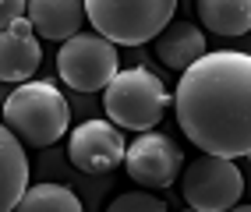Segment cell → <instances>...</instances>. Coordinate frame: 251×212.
Segmentation results:
<instances>
[{"label": "cell", "instance_id": "6da1fadb", "mask_svg": "<svg viewBox=\"0 0 251 212\" xmlns=\"http://www.w3.org/2000/svg\"><path fill=\"white\" fill-rule=\"evenodd\" d=\"M177 124L202 152L244 159L251 156V57L216 50L180 71L174 95Z\"/></svg>", "mask_w": 251, "mask_h": 212}, {"label": "cell", "instance_id": "7a4b0ae2", "mask_svg": "<svg viewBox=\"0 0 251 212\" xmlns=\"http://www.w3.org/2000/svg\"><path fill=\"white\" fill-rule=\"evenodd\" d=\"M4 124L14 131L22 145H36V149H50L57 145L68 131V120H71V106L64 99V92L53 85V81H18L4 106Z\"/></svg>", "mask_w": 251, "mask_h": 212}, {"label": "cell", "instance_id": "3957f363", "mask_svg": "<svg viewBox=\"0 0 251 212\" xmlns=\"http://www.w3.org/2000/svg\"><path fill=\"white\" fill-rule=\"evenodd\" d=\"M170 106L163 78H156L149 68H127L117 71V78L103 89V110L117 127L127 131H149L163 120Z\"/></svg>", "mask_w": 251, "mask_h": 212}, {"label": "cell", "instance_id": "277c9868", "mask_svg": "<svg viewBox=\"0 0 251 212\" xmlns=\"http://www.w3.org/2000/svg\"><path fill=\"white\" fill-rule=\"evenodd\" d=\"M177 0H85V18L99 36L121 46H142L170 25Z\"/></svg>", "mask_w": 251, "mask_h": 212}, {"label": "cell", "instance_id": "5b68a950", "mask_svg": "<svg viewBox=\"0 0 251 212\" xmlns=\"http://www.w3.org/2000/svg\"><path fill=\"white\" fill-rule=\"evenodd\" d=\"M180 198L198 212H226L244 194V173L233 159L202 152L180 170Z\"/></svg>", "mask_w": 251, "mask_h": 212}, {"label": "cell", "instance_id": "8992f818", "mask_svg": "<svg viewBox=\"0 0 251 212\" xmlns=\"http://www.w3.org/2000/svg\"><path fill=\"white\" fill-rule=\"evenodd\" d=\"M121 71L117 46L99 32H75L57 53V74L75 92H99Z\"/></svg>", "mask_w": 251, "mask_h": 212}, {"label": "cell", "instance_id": "52a82bcc", "mask_svg": "<svg viewBox=\"0 0 251 212\" xmlns=\"http://www.w3.org/2000/svg\"><path fill=\"white\" fill-rule=\"evenodd\" d=\"M127 163V177L142 188H170L177 184V177L184 170V152L174 138L166 135H152L145 131L142 138H135L124 152Z\"/></svg>", "mask_w": 251, "mask_h": 212}, {"label": "cell", "instance_id": "ba28073f", "mask_svg": "<svg viewBox=\"0 0 251 212\" xmlns=\"http://www.w3.org/2000/svg\"><path fill=\"white\" fill-rule=\"evenodd\" d=\"M124 135L117 131V124H106V120H85L71 131V141H68V159L81 173H113L117 166L124 163Z\"/></svg>", "mask_w": 251, "mask_h": 212}, {"label": "cell", "instance_id": "9c48e42d", "mask_svg": "<svg viewBox=\"0 0 251 212\" xmlns=\"http://www.w3.org/2000/svg\"><path fill=\"white\" fill-rule=\"evenodd\" d=\"M43 60L36 28L28 18H18L11 28L0 32V81H28Z\"/></svg>", "mask_w": 251, "mask_h": 212}, {"label": "cell", "instance_id": "30bf717a", "mask_svg": "<svg viewBox=\"0 0 251 212\" xmlns=\"http://www.w3.org/2000/svg\"><path fill=\"white\" fill-rule=\"evenodd\" d=\"M25 18L43 39H71L85 25V0H28Z\"/></svg>", "mask_w": 251, "mask_h": 212}, {"label": "cell", "instance_id": "8fae6325", "mask_svg": "<svg viewBox=\"0 0 251 212\" xmlns=\"http://www.w3.org/2000/svg\"><path fill=\"white\" fill-rule=\"evenodd\" d=\"M209 46H205V32L195 28L188 22H170L159 36H156V57L163 68L170 71H188L198 57H205Z\"/></svg>", "mask_w": 251, "mask_h": 212}, {"label": "cell", "instance_id": "7c38bea8", "mask_svg": "<svg viewBox=\"0 0 251 212\" xmlns=\"http://www.w3.org/2000/svg\"><path fill=\"white\" fill-rule=\"evenodd\" d=\"M28 188V156L7 124H0V212L18 209V198Z\"/></svg>", "mask_w": 251, "mask_h": 212}, {"label": "cell", "instance_id": "4fadbf2b", "mask_svg": "<svg viewBox=\"0 0 251 212\" xmlns=\"http://www.w3.org/2000/svg\"><path fill=\"white\" fill-rule=\"evenodd\" d=\"M198 18L216 36H248L251 0H198Z\"/></svg>", "mask_w": 251, "mask_h": 212}, {"label": "cell", "instance_id": "5bb4252c", "mask_svg": "<svg viewBox=\"0 0 251 212\" xmlns=\"http://www.w3.org/2000/svg\"><path fill=\"white\" fill-rule=\"evenodd\" d=\"M18 212H81V198L64 184H32L18 198Z\"/></svg>", "mask_w": 251, "mask_h": 212}, {"label": "cell", "instance_id": "9a60e30c", "mask_svg": "<svg viewBox=\"0 0 251 212\" xmlns=\"http://www.w3.org/2000/svg\"><path fill=\"white\" fill-rule=\"evenodd\" d=\"M110 212H166V202L145 191H127L110 202Z\"/></svg>", "mask_w": 251, "mask_h": 212}, {"label": "cell", "instance_id": "2e32d148", "mask_svg": "<svg viewBox=\"0 0 251 212\" xmlns=\"http://www.w3.org/2000/svg\"><path fill=\"white\" fill-rule=\"evenodd\" d=\"M28 11V0H0V32L11 28L18 18H25Z\"/></svg>", "mask_w": 251, "mask_h": 212}]
</instances>
